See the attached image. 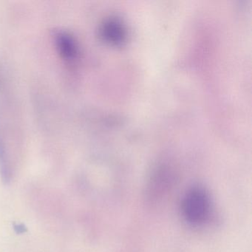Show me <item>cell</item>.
<instances>
[{"mask_svg":"<svg viewBox=\"0 0 252 252\" xmlns=\"http://www.w3.org/2000/svg\"><path fill=\"white\" fill-rule=\"evenodd\" d=\"M181 210L183 216L189 223L194 225L206 223L212 212L209 192L200 186L191 187L183 197Z\"/></svg>","mask_w":252,"mask_h":252,"instance_id":"cell-1","label":"cell"},{"mask_svg":"<svg viewBox=\"0 0 252 252\" xmlns=\"http://www.w3.org/2000/svg\"><path fill=\"white\" fill-rule=\"evenodd\" d=\"M57 47L64 58L73 59L76 56V46L74 41L70 35L60 33L57 37Z\"/></svg>","mask_w":252,"mask_h":252,"instance_id":"cell-2","label":"cell"},{"mask_svg":"<svg viewBox=\"0 0 252 252\" xmlns=\"http://www.w3.org/2000/svg\"><path fill=\"white\" fill-rule=\"evenodd\" d=\"M103 35L106 39L111 42H120L124 36V30L120 23L110 20L103 26Z\"/></svg>","mask_w":252,"mask_h":252,"instance_id":"cell-3","label":"cell"},{"mask_svg":"<svg viewBox=\"0 0 252 252\" xmlns=\"http://www.w3.org/2000/svg\"><path fill=\"white\" fill-rule=\"evenodd\" d=\"M15 229L17 230V232L23 233L26 231V227L23 225H17L15 226Z\"/></svg>","mask_w":252,"mask_h":252,"instance_id":"cell-4","label":"cell"}]
</instances>
